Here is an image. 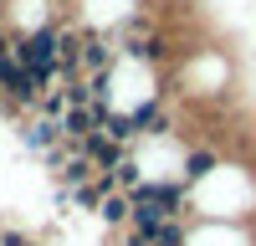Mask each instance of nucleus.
<instances>
[{
  "instance_id": "obj_3",
  "label": "nucleus",
  "mask_w": 256,
  "mask_h": 246,
  "mask_svg": "<svg viewBox=\"0 0 256 246\" xmlns=\"http://www.w3.org/2000/svg\"><path fill=\"white\" fill-rule=\"evenodd\" d=\"M10 46H16V31H10V20H6V16H0V56H6Z\"/></svg>"
},
{
  "instance_id": "obj_1",
  "label": "nucleus",
  "mask_w": 256,
  "mask_h": 246,
  "mask_svg": "<svg viewBox=\"0 0 256 246\" xmlns=\"http://www.w3.org/2000/svg\"><path fill=\"white\" fill-rule=\"evenodd\" d=\"M56 144H62V118H52V113H31V123H26V149L46 154V149H56Z\"/></svg>"
},
{
  "instance_id": "obj_2",
  "label": "nucleus",
  "mask_w": 256,
  "mask_h": 246,
  "mask_svg": "<svg viewBox=\"0 0 256 246\" xmlns=\"http://www.w3.org/2000/svg\"><path fill=\"white\" fill-rule=\"evenodd\" d=\"M98 216L108 220V226H128V195L123 190H108V195L98 200Z\"/></svg>"
}]
</instances>
